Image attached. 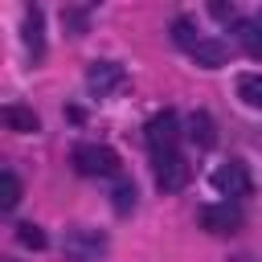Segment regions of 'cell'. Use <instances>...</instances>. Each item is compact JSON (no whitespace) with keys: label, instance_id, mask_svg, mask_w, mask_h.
Returning a JSON list of instances; mask_svg holds the SVG:
<instances>
[{"label":"cell","instance_id":"obj_1","mask_svg":"<svg viewBox=\"0 0 262 262\" xmlns=\"http://www.w3.org/2000/svg\"><path fill=\"white\" fill-rule=\"evenodd\" d=\"M143 139H147L151 156H172L176 143H180V119H176V111H160V115H151L147 127H143Z\"/></svg>","mask_w":262,"mask_h":262},{"label":"cell","instance_id":"obj_2","mask_svg":"<svg viewBox=\"0 0 262 262\" xmlns=\"http://www.w3.org/2000/svg\"><path fill=\"white\" fill-rule=\"evenodd\" d=\"M61 250H66V258H70V262H98V258L106 254V237H102L98 229L78 225V229H70V233H66Z\"/></svg>","mask_w":262,"mask_h":262},{"label":"cell","instance_id":"obj_3","mask_svg":"<svg viewBox=\"0 0 262 262\" xmlns=\"http://www.w3.org/2000/svg\"><path fill=\"white\" fill-rule=\"evenodd\" d=\"M74 168L82 176H115L119 156L111 147H102V143H82V147H74Z\"/></svg>","mask_w":262,"mask_h":262},{"label":"cell","instance_id":"obj_4","mask_svg":"<svg viewBox=\"0 0 262 262\" xmlns=\"http://www.w3.org/2000/svg\"><path fill=\"white\" fill-rule=\"evenodd\" d=\"M213 188L221 196H250L254 180H250V172H246L242 160H229V164H217L213 168Z\"/></svg>","mask_w":262,"mask_h":262},{"label":"cell","instance_id":"obj_5","mask_svg":"<svg viewBox=\"0 0 262 262\" xmlns=\"http://www.w3.org/2000/svg\"><path fill=\"white\" fill-rule=\"evenodd\" d=\"M188 176H192V168H188V160L180 151L156 156V184H160V192H180L188 184Z\"/></svg>","mask_w":262,"mask_h":262},{"label":"cell","instance_id":"obj_6","mask_svg":"<svg viewBox=\"0 0 262 262\" xmlns=\"http://www.w3.org/2000/svg\"><path fill=\"white\" fill-rule=\"evenodd\" d=\"M201 225H205L209 233H233V229L242 225V209L229 205V201H221V205H205V209H201Z\"/></svg>","mask_w":262,"mask_h":262},{"label":"cell","instance_id":"obj_7","mask_svg":"<svg viewBox=\"0 0 262 262\" xmlns=\"http://www.w3.org/2000/svg\"><path fill=\"white\" fill-rule=\"evenodd\" d=\"M119 82H123V66H115V61H94V66L86 70V86H90L98 98L111 94Z\"/></svg>","mask_w":262,"mask_h":262},{"label":"cell","instance_id":"obj_8","mask_svg":"<svg viewBox=\"0 0 262 262\" xmlns=\"http://www.w3.org/2000/svg\"><path fill=\"white\" fill-rule=\"evenodd\" d=\"M225 45L217 41V37H201L196 41V49H192V61L201 66V70H217V66H225Z\"/></svg>","mask_w":262,"mask_h":262},{"label":"cell","instance_id":"obj_9","mask_svg":"<svg viewBox=\"0 0 262 262\" xmlns=\"http://www.w3.org/2000/svg\"><path fill=\"white\" fill-rule=\"evenodd\" d=\"M188 139H192L196 147H213V143H217V127H213V119H209L205 111H192V119H188Z\"/></svg>","mask_w":262,"mask_h":262},{"label":"cell","instance_id":"obj_10","mask_svg":"<svg viewBox=\"0 0 262 262\" xmlns=\"http://www.w3.org/2000/svg\"><path fill=\"white\" fill-rule=\"evenodd\" d=\"M41 25H45V20H41V8H29V12H25V45H29V53H33V57H41V53H45Z\"/></svg>","mask_w":262,"mask_h":262},{"label":"cell","instance_id":"obj_11","mask_svg":"<svg viewBox=\"0 0 262 262\" xmlns=\"http://www.w3.org/2000/svg\"><path fill=\"white\" fill-rule=\"evenodd\" d=\"M4 123H8V131H20V135L37 131V115H33L29 106H16V102L4 106Z\"/></svg>","mask_w":262,"mask_h":262},{"label":"cell","instance_id":"obj_12","mask_svg":"<svg viewBox=\"0 0 262 262\" xmlns=\"http://www.w3.org/2000/svg\"><path fill=\"white\" fill-rule=\"evenodd\" d=\"M237 45L250 57H262V25L258 20H237Z\"/></svg>","mask_w":262,"mask_h":262},{"label":"cell","instance_id":"obj_13","mask_svg":"<svg viewBox=\"0 0 262 262\" xmlns=\"http://www.w3.org/2000/svg\"><path fill=\"white\" fill-rule=\"evenodd\" d=\"M172 41H176L180 49H188V53H192V49H196V41H201V37H196V25H192L188 16H176V20H172Z\"/></svg>","mask_w":262,"mask_h":262},{"label":"cell","instance_id":"obj_14","mask_svg":"<svg viewBox=\"0 0 262 262\" xmlns=\"http://www.w3.org/2000/svg\"><path fill=\"white\" fill-rule=\"evenodd\" d=\"M16 205H20V180L12 172H0V209L12 213Z\"/></svg>","mask_w":262,"mask_h":262},{"label":"cell","instance_id":"obj_15","mask_svg":"<svg viewBox=\"0 0 262 262\" xmlns=\"http://www.w3.org/2000/svg\"><path fill=\"white\" fill-rule=\"evenodd\" d=\"M237 94H242V102H246V106L262 111V74H246V78L237 82Z\"/></svg>","mask_w":262,"mask_h":262},{"label":"cell","instance_id":"obj_16","mask_svg":"<svg viewBox=\"0 0 262 262\" xmlns=\"http://www.w3.org/2000/svg\"><path fill=\"white\" fill-rule=\"evenodd\" d=\"M111 205H115V213H131L135 209V184L131 180H119L115 192H111Z\"/></svg>","mask_w":262,"mask_h":262},{"label":"cell","instance_id":"obj_17","mask_svg":"<svg viewBox=\"0 0 262 262\" xmlns=\"http://www.w3.org/2000/svg\"><path fill=\"white\" fill-rule=\"evenodd\" d=\"M16 242H20V246H29V250H45V242H49V237H45L33 221H25V225H16Z\"/></svg>","mask_w":262,"mask_h":262},{"label":"cell","instance_id":"obj_18","mask_svg":"<svg viewBox=\"0 0 262 262\" xmlns=\"http://www.w3.org/2000/svg\"><path fill=\"white\" fill-rule=\"evenodd\" d=\"M209 12H213L217 20H229V16H233V4H225V0H213V4H209Z\"/></svg>","mask_w":262,"mask_h":262},{"label":"cell","instance_id":"obj_19","mask_svg":"<svg viewBox=\"0 0 262 262\" xmlns=\"http://www.w3.org/2000/svg\"><path fill=\"white\" fill-rule=\"evenodd\" d=\"M258 25H262V16H258Z\"/></svg>","mask_w":262,"mask_h":262}]
</instances>
